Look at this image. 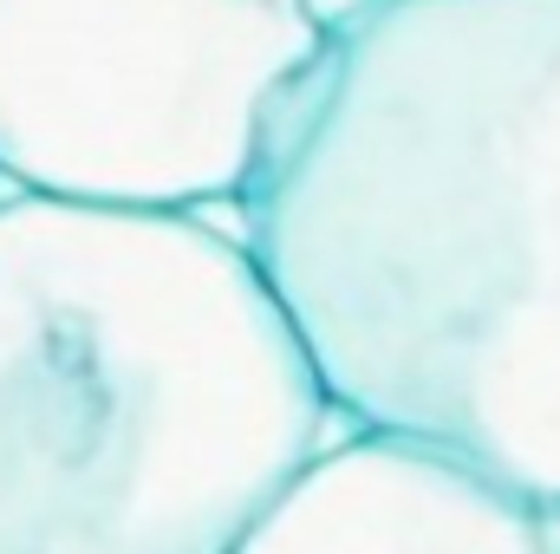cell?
<instances>
[{
	"label": "cell",
	"instance_id": "obj_1",
	"mask_svg": "<svg viewBox=\"0 0 560 554\" xmlns=\"http://www.w3.org/2000/svg\"><path fill=\"white\" fill-rule=\"evenodd\" d=\"M242 242L332 417L560 509V0H339Z\"/></svg>",
	"mask_w": 560,
	"mask_h": 554
},
{
	"label": "cell",
	"instance_id": "obj_2",
	"mask_svg": "<svg viewBox=\"0 0 560 554\" xmlns=\"http://www.w3.org/2000/svg\"><path fill=\"white\" fill-rule=\"evenodd\" d=\"M326 430L242 235L0 196V554H235Z\"/></svg>",
	"mask_w": 560,
	"mask_h": 554
},
{
	"label": "cell",
	"instance_id": "obj_3",
	"mask_svg": "<svg viewBox=\"0 0 560 554\" xmlns=\"http://www.w3.org/2000/svg\"><path fill=\"white\" fill-rule=\"evenodd\" d=\"M313 53V0H0V183L176 216L235 203Z\"/></svg>",
	"mask_w": 560,
	"mask_h": 554
},
{
	"label": "cell",
	"instance_id": "obj_4",
	"mask_svg": "<svg viewBox=\"0 0 560 554\" xmlns=\"http://www.w3.org/2000/svg\"><path fill=\"white\" fill-rule=\"evenodd\" d=\"M235 554H560V509L418 437L326 443Z\"/></svg>",
	"mask_w": 560,
	"mask_h": 554
}]
</instances>
